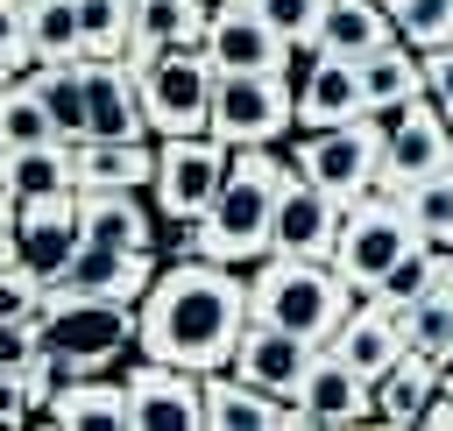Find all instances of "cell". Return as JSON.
<instances>
[{
  "label": "cell",
  "instance_id": "6da1fadb",
  "mask_svg": "<svg viewBox=\"0 0 453 431\" xmlns=\"http://www.w3.org/2000/svg\"><path fill=\"white\" fill-rule=\"evenodd\" d=\"M255 304H248V268L212 261V254H177L156 268V283L134 304V353L212 374L234 360L241 332H248Z\"/></svg>",
  "mask_w": 453,
  "mask_h": 431
},
{
  "label": "cell",
  "instance_id": "7a4b0ae2",
  "mask_svg": "<svg viewBox=\"0 0 453 431\" xmlns=\"http://www.w3.org/2000/svg\"><path fill=\"white\" fill-rule=\"evenodd\" d=\"M290 155H276V141H248L234 148V170L219 184V198L191 219V247L212 254V261H234V268H255L269 254V233H276V191L290 184Z\"/></svg>",
  "mask_w": 453,
  "mask_h": 431
},
{
  "label": "cell",
  "instance_id": "3957f363",
  "mask_svg": "<svg viewBox=\"0 0 453 431\" xmlns=\"http://www.w3.org/2000/svg\"><path fill=\"white\" fill-rule=\"evenodd\" d=\"M361 283H347L340 261H319V254H262L248 268V304L255 318L283 325V332H304V339H333L340 318L354 311Z\"/></svg>",
  "mask_w": 453,
  "mask_h": 431
},
{
  "label": "cell",
  "instance_id": "277c9868",
  "mask_svg": "<svg viewBox=\"0 0 453 431\" xmlns=\"http://www.w3.org/2000/svg\"><path fill=\"white\" fill-rule=\"evenodd\" d=\"M142 71V106H149V134H212V85L219 64L205 57V42H163L149 57H134Z\"/></svg>",
  "mask_w": 453,
  "mask_h": 431
},
{
  "label": "cell",
  "instance_id": "5b68a950",
  "mask_svg": "<svg viewBox=\"0 0 453 431\" xmlns=\"http://www.w3.org/2000/svg\"><path fill=\"white\" fill-rule=\"evenodd\" d=\"M283 155L297 177H311L319 191H333L347 205V198L375 191V177H382V113H361L340 127H297Z\"/></svg>",
  "mask_w": 453,
  "mask_h": 431
},
{
  "label": "cell",
  "instance_id": "8992f818",
  "mask_svg": "<svg viewBox=\"0 0 453 431\" xmlns=\"http://www.w3.org/2000/svg\"><path fill=\"white\" fill-rule=\"evenodd\" d=\"M212 134L226 148L290 141L297 134V85L283 71H219V85H212Z\"/></svg>",
  "mask_w": 453,
  "mask_h": 431
},
{
  "label": "cell",
  "instance_id": "52a82bcc",
  "mask_svg": "<svg viewBox=\"0 0 453 431\" xmlns=\"http://www.w3.org/2000/svg\"><path fill=\"white\" fill-rule=\"evenodd\" d=\"M226 170H234V148H226L219 134H163V141H156L149 198H156L163 219H198V212L219 198Z\"/></svg>",
  "mask_w": 453,
  "mask_h": 431
},
{
  "label": "cell",
  "instance_id": "ba28073f",
  "mask_svg": "<svg viewBox=\"0 0 453 431\" xmlns=\"http://www.w3.org/2000/svg\"><path fill=\"white\" fill-rule=\"evenodd\" d=\"M411 240H418V226H411L403 198L361 191V198H347V212H340V247H333V261L347 268V283L375 290V283L389 276V261H396Z\"/></svg>",
  "mask_w": 453,
  "mask_h": 431
},
{
  "label": "cell",
  "instance_id": "9c48e42d",
  "mask_svg": "<svg viewBox=\"0 0 453 431\" xmlns=\"http://www.w3.org/2000/svg\"><path fill=\"white\" fill-rule=\"evenodd\" d=\"M439 170H453V120L439 113V99L425 92V99L382 113V177H375V191L403 198L418 177H439Z\"/></svg>",
  "mask_w": 453,
  "mask_h": 431
},
{
  "label": "cell",
  "instance_id": "30bf717a",
  "mask_svg": "<svg viewBox=\"0 0 453 431\" xmlns=\"http://www.w3.org/2000/svg\"><path fill=\"white\" fill-rule=\"evenodd\" d=\"M127 431H205V374L134 353L127 367Z\"/></svg>",
  "mask_w": 453,
  "mask_h": 431
},
{
  "label": "cell",
  "instance_id": "8fae6325",
  "mask_svg": "<svg viewBox=\"0 0 453 431\" xmlns=\"http://www.w3.org/2000/svg\"><path fill=\"white\" fill-rule=\"evenodd\" d=\"M42 339L50 346H71L99 367H120L134 353V304H92V297H64L50 290L42 304Z\"/></svg>",
  "mask_w": 453,
  "mask_h": 431
},
{
  "label": "cell",
  "instance_id": "7c38bea8",
  "mask_svg": "<svg viewBox=\"0 0 453 431\" xmlns=\"http://www.w3.org/2000/svg\"><path fill=\"white\" fill-rule=\"evenodd\" d=\"M163 254H134V247H106V240H85L57 276L50 290L64 297H92V304H142V290L156 283Z\"/></svg>",
  "mask_w": 453,
  "mask_h": 431
},
{
  "label": "cell",
  "instance_id": "4fadbf2b",
  "mask_svg": "<svg viewBox=\"0 0 453 431\" xmlns=\"http://www.w3.org/2000/svg\"><path fill=\"white\" fill-rule=\"evenodd\" d=\"M326 353H340L354 374H382V367H396V353H411V325H403V311L389 304V297H375V290H361L354 297V311L340 318V332L326 339Z\"/></svg>",
  "mask_w": 453,
  "mask_h": 431
},
{
  "label": "cell",
  "instance_id": "5bb4252c",
  "mask_svg": "<svg viewBox=\"0 0 453 431\" xmlns=\"http://www.w3.org/2000/svg\"><path fill=\"white\" fill-rule=\"evenodd\" d=\"M311 360H319V339L283 332V325H269V318H248V332H241V346H234L226 367L248 374V382L269 389V396H297L304 374H311Z\"/></svg>",
  "mask_w": 453,
  "mask_h": 431
},
{
  "label": "cell",
  "instance_id": "9a60e30c",
  "mask_svg": "<svg viewBox=\"0 0 453 431\" xmlns=\"http://www.w3.org/2000/svg\"><path fill=\"white\" fill-rule=\"evenodd\" d=\"M340 198L333 191H319L311 177H290L283 191H276V233H269V254H319V261H333V247H340Z\"/></svg>",
  "mask_w": 453,
  "mask_h": 431
},
{
  "label": "cell",
  "instance_id": "2e32d148",
  "mask_svg": "<svg viewBox=\"0 0 453 431\" xmlns=\"http://www.w3.org/2000/svg\"><path fill=\"white\" fill-rule=\"evenodd\" d=\"M205 57H212L219 71H283L290 42L269 28V14H262V7H248V0H212Z\"/></svg>",
  "mask_w": 453,
  "mask_h": 431
},
{
  "label": "cell",
  "instance_id": "e0dca14e",
  "mask_svg": "<svg viewBox=\"0 0 453 431\" xmlns=\"http://www.w3.org/2000/svg\"><path fill=\"white\" fill-rule=\"evenodd\" d=\"M14 233H21V261L57 276L78 247H85V219H78V184L71 191H42V198H21L14 212Z\"/></svg>",
  "mask_w": 453,
  "mask_h": 431
},
{
  "label": "cell",
  "instance_id": "ac0fdd59",
  "mask_svg": "<svg viewBox=\"0 0 453 431\" xmlns=\"http://www.w3.org/2000/svg\"><path fill=\"white\" fill-rule=\"evenodd\" d=\"M71 177L78 191H149L156 177V134L113 141V134H71Z\"/></svg>",
  "mask_w": 453,
  "mask_h": 431
},
{
  "label": "cell",
  "instance_id": "d6986e66",
  "mask_svg": "<svg viewBox=\"0 0 453 431\" xmlns=\"http://www.w3.org/2000/svg\"><path fill=\"white\" fill-rule=\"evenodd\" d=\"M78 219H85V240L163 254V212L149 191H78Z\"/></svg>",
  "mask_w": 453,
  "mask_h": 431
},
{
  "label": "cell",
  "instance_id": "ffe728a7",
  "mask_svg": "<svg viewBox=\"0 0 453 431\" xmlns=\"http://www.w3.org/2000/svg\"><path fill=\"white\" fill-rule=\"evenodd\" d=\"M297 403L311 410V431H333V424H382V410H375V382L354 374V367H347L340 353H326V346H319V360H311Z\"/></svg>",
  "mask_w": 453,
  "mask_h": 431
},
{
  "label": "cell",
  "instance_id": "44dd1931",
  "mask_svg": "<svg viewBox=\"0 0 453 431\" xmlns=\"http://www.w3.org/2000/svg\"><path fill=\"white\" fill-rule=\"evenodd\" d=\"M361 113H368L361 64L319 49V64L297 78V127H340V120H361Z\"/></svg>",
  "mask_w": 453,
  "mask_h": 431
},
{
  "label": "cell",
  "instance_id": "7402d4cb",
  "mask_svg": "<svg viewBox=\"0 0 453 431\" xmlns=\"http://www.w3.org/2000/svg\"><path fill=\"white\" fill-rule=\"evenodd\" d=\"M361 64V85H368V113H396L411 99H425V49H411L403 35H389L382 49L354 57Z\"/></svg>",
  "mask_w": 453,
  "mask_h": 431
},
{
  "label": "cell",
  "instance_id": "603a6c76",
  "mask_svg": "<svg viewBox=\"0 0 453 431\" xmlns=\"http://www.w3.org/2000/svg\"><path fill=\"white\" fill-rule=\"evenodd\" d=\"M42 417L64 424V431H120V424H127V374H120V367H99V374H85L78 389H64Z\"/></svg>",
  "mask_w": 453,
  "mask_h": 431
},
{
  "label": "cell",
  "instance_id": "cb8c5ba5",
  "mask_svg": "<svg viewBox=\"0 0 453 431\" xmlns=\"http://www.w3.org/2000/svg\"><path fill=\"white\" fill-rule=\"evenodd\" d=\"M439 353H425V346H411V353H396V367H382L375 374V410H382V424H418L425 417V403L439 396Z\"/></svg>",
  "mask_w": 453,
  "mask_h": 431
},
{
  "label": "cell",
  "instance_id": "d4e9b609",
  "mask_svg": "<svg viewBox=\"0 0 453 431\" xmlns=\"http://www.w3.org/2000/svg\"><path fill=\"white\" fill-rule=\"evenodd\" d=\"M396 35V14L389 0H333L326 21H319V49L326 57H368Z\"/></svg>",
  "mask_w": 453,
  "mask_h": 431
},
{
  "label": "cell",
  "instance_id": "484cf974",
  "mask_svg": "<svg viewBox=\"0 0 453 431\" xmlns=\"http://www.w3.org/2000/svg\"><path fill=\"white\" fill-rule=\"evenodd\" d=\"M42 141H64L57 113L42 106L35 78H0V155H21V148H42Z\"/></svg>",
  "mask_w": 453,
  "mask_h": 431
},
{
  "label": "cell",
  "instance_id": "4316f807",
  "mask_svg": "<svg viewBox=\"0 0 453 431\" xmlns=\"http://www.w3.org/2000/svg\"><path fill=\"white\" fill-rule=\"evenodd\" d=\"M205 28H212V0H134V57L163 42H205Z\"/></svg>",
  "mask_w": 453,
  "mask_h": 431
},
{
  "label": "cell",
  "instance_id": "83f0119b",
  "mask_svg": "<svg viewBox=\"0 0 453 431\" xmlns=\"http://www.w3.org/2000/svg\"><path fill=\"white\" fill-rule=\"evenodd\" d=\"M28 78H35L42 106L57 113L64 141H71V134H92V92H85V57H64V64H35Z\"/></svg>",
  "mask_w": 453,
  "mask_h": 431
},
{
  "label": "cell",
  "instance_id": "f1b7e54d",
  "mask_svg": "<svg viewBox=\"0 0 453 431\" xmlns=\"http://www.w3.org/2000/svg\"><path fill=\"white\" fill-rule=\"evenodd\" d=\"M432 290H446V247H432V240H411V247L389 261V276L375 283V297H389L396 311L425 304Z\"/></svg>",
  "mask_w": 453,
  "mask_h": 431
},
{
  "label": "cell",
  "instance_id": "f546056e",
  "mask_svg": "<svg viewBox=\"0 0 453 431\" xmlns=\"http://www.w3.org/2000/svg\"><path fill=\"white\" fill-rule=\"evenodd\" d=\"M85 57H134V0H78Z\"/></svg>",
  "mask_w": 453,
  "mask_h": 431
},
{
  "label": "cell",
  "instance_id": "4dcf8cb0",
  "mask_svg": "<svg viewBox=\"0 0 453 431\" xmlns=\"http://www.w3.org/2000/svg\"><path fill=\"white\" fill-rule=\"evenodd\" d=\"M28 42H35V64L85 57V42H78V0H28Z\"/></svg>",
  "mask_w": 453,
  "mask_h": 431
},
{
  "label": "cell",
  "instance_id": "1f68e13d",
  "mask_svg": "<svg viewBox=\"0 0 453 431\" xmlns=\"http://www.w3.org/2000/svg\"><path fill=\"white\" fill-rule=\"evenodd\" d=\"M403 212H411L418 240H432V247H453V170H439V177H418V184L403 191Z\"/></svg>",
  "mask_w": 453,
  "mask_h": 431
},
{
  "label": "cell",
  "instance_id": "d6a6232c",
  "mask_svg": "<svg viewBox=\"0 0 453 431\" xmlns=\"http://www.w3.org/2000/svg\"><path fill=\"white\" fill-rule=\"evenodd\" d=\"M7 163V177H14V191L21 198H42V191H71L78 177H71V148L64 141H42V148H21V155H0Z\"/></svg>",
  "mask_w": 453,
  "mask_h": 431
},
{
  "label": "cell",
  "instance_id": "836d02e7",
  "mask_svg": "<svg viewBox=\"0 0 453 431\" xmlns=\"http://www.w3.org/2000/svg\"><path fill=\"white\" fill-rule=\"evenodd\" d=\"M389 14H396V35H403L411 49H439V42H453V0H396Z\"/></svg>",
  "mask_w": 453,
  "mask_h": 431
},
{
  "label": "cell",
  "instance_id": "e575fe53",
  "mask_svg": "<svg viewBox=\"0 0 453 431\" xmlns=\"http://www.w3.org/2000/svg\"><path fill=\"white\" fill-rule=\"evenodd\" d=\"M403 325H411V346H425V353H453V290H432L425 304H411L403 311Z\"/></svg>",
  "mask_w": 453,
  "mask_h": 431
},
{
  "label": "cell",
  "instance_id": "d590c367",
  "mask_svg": "<svg viewBox=\"0 0 453 431\" xmlns=\"http://www.w3.org/2000/svg\"><path fill=\"white\" fill-rule=\"evenodd\" d=\"M42 304H50V276L42 268H28V261L0 268V325L7 318H35L42 325Z\"/></svg>",
  "mask_w": 453,
  "mask_h": 431
},
{
  "label": "cell",
  "instance_id": "8d00e7d4",
  "mask_svg": "<svg viewBox=\"0 0 453 431\" xmlns=\"http://www.w3.org/2000/svg\"><path fill=\"white\" fill-rule=\"evenodd\" d=\"M255 7L269 14V28H276L283 42H319V21H326L333 0H255Z\"/></svg>",
  "mask_w": 453,
  "mask_h": 431
},
{
  "label": "cell",
  "instance_id": "74e56055",
  "mask_svg": "<svg viewBox=\"0 0 453 431\" xmlns=\"http://www.w3.org/2000/svg\"><path fill=\"white\" fill-rule=\"evenodd\" d=\"M0 71H7V78L35 71V42H28V0H0Z\"/></svg>",
  "mask_w": 453,
  "mask_h": 431
},
{
  "label": "cell",
  "instance_id": "f35d334b",
  "mask_svg": "<svg viewBox=\"0 0 453 431\" xmlns=\"http://www.w3.org/2000/svg\"><path fill=\"white\" fill-rule=\"evenodd\" d=\"M425 92H432V99H439V113L453 120V42L425 49Z\"/></svg>",
  "mask_w": 453,
  "mask_h": 431
},
{
  "label": "cell",
  "instance_id": "ab89813d",
  "mask_svg": "<svg viewBox=\"0 0 453 431\" xmlns=\"http://www.w3.org/2000/svg\"><path fill=\"white\" fill-rule=\"evenodd\" d=\"M425 431H453V389H439L432 403H425V417H418Z\"/></svg>",
  "mask_w": 453,
  "mask_h": 431
},
{
  "label": "cell",
  "instance_id": "60d3db41",
  "mask_svg": "<svg viewBox=\"0 0 453 431\" xmlns=\"http://www.w3.org/2000/svg\"><path fill=\"white\" fill-rule=\"evenodd\" d=\"M14 212H21V191H14V177H7V163H0V226H14Z\"/></svg>",
  "mask_w": 453,
  "mask_h": 431
},
{
  "label": "cell",
  "instance_id": "b9f144b4",
  "mask_svg": "<svg viewBox=\"0 0 453 431\" xmlns=\"http://www.w3.org/2000/svg\"><path fill=\"white\" fill-rule=\"evenodd\" d=\"M14 261H21V233H14V226H0V268H14Z\"/></svg>",
  "mask_w": 453,
  "mask_h": 431
},
{
  "label": "cell",
  "instance_id": "7bdbcfd3",
  "mask_svg": "<svg viewBox=\"0 0 453 431\" xmlns=\"http://www.w3.org/2000/svg\"><path fill=\"white\" fill-rule=\"evenodd\" d=\"M439 389H453V353H446V367H439Z\"/></svg>",
  "mask_w": 453,
  "mask_h": 431
},
{
  "label": "cell",
  "instance_id": "ee69618b",
  "mask_svg": "<svg viewBox=\"0 0 453 431\" xmlns=\"http://www.w3.org/2000/svg\"><path fill=\"white\" fill-rule=\"evenodd\" d=\"M446 290H453V247H446Z\"/></svg>",
  "mask_w": 453,
  "mask_h": 431
},
{
  "label": "cell",
  "instance_id": "f6af8a7d",
  "mask_svg": "<svg viewBox=\"0 0 453 431\" xmlns=\"http://www.w3.org/2000/svg\"><path fill=\"white\" fill-rule=\"evenodd\" d=\"M0 78H7V71H0Z\"/></svg>",
  "mask_w": 453,
  "mask_h": 431
},
{
  "label": "cell",
  "instance_id": "bcb514c9",
  "mask_svg": "<svg viewBox=\"0 0 453 431\" xmlns=\"http://www.w3.org/2000/svg\"><path fill=\"white\" fill-rule=\"evenodd\" d=\"M248 7H255V0H248Z\"/></svg>",
  "mask_w": 453,
  "mask_h": 431
},
{
  "label": "cell",
  "instance_id": "7dc6e473",
  "mask_svg": "<svg viewBox=\"0 0 453 431\" xmlns=\"http://www.w3.org/2000/svg\"><path fill=\"white\" fill-rule=\"evenodd\" d=\"M389 7H396V0H389Z\"/></svg>",
  "mask_w": 453,
  "mask_h": 431
}]
</instances>
